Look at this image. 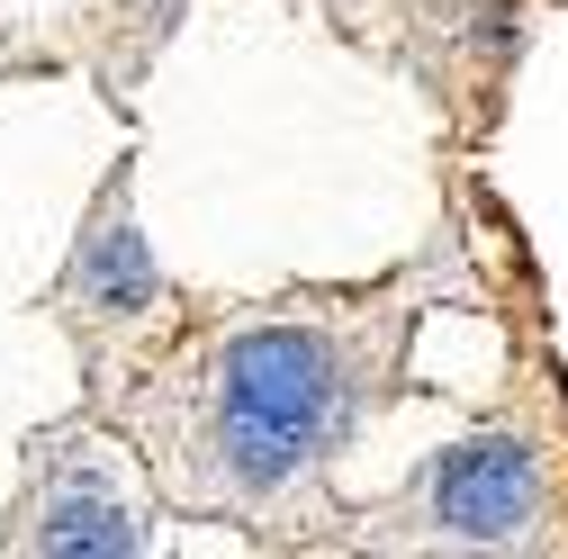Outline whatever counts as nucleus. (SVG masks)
<instances>
[{
  "label": "nucleus",
  "mask_w": 568,
  "mask_h": 559,
  "mask_svg": "<svg viewBox=\"0 0 568 559\" xmlns=\"http://www.w3.org/2000/svg\"><path fill=\"white\" fill-rule=\"evenodd\" d=\"M45 316L82 353V388L91 397H109L126 370H145L154 343L181 325L163 271H154V244L135 235V163H109V181L91 190L73 244H63V271L45 289Z\"/></svg>",
  "instance_id": "nucleus-4"
},
{
  "label": "nucleus",
  "mask_w": 568,
  "mask_h": 559,
  "mask_svg": "<svg viewBox=\"0 0 568 559\" xmlns=\"http://www.w3.org/2000/svg\"><path fill=\"white\" fill-rule=\"evenodd\" d=\"M163 541V487L100 406L28 434L19 487L0 506V559H135Z\"/></svg>",
  "instance_id": "nucleus-3"
},
{
  "label": "nucleus",
  "mask_w": 568,
  "mask_h": 559,
  "mask_svg": "<svg viewBox=\"0 0 568 559\" xmlns=\"http://www.w3.org/2000/svg\"><path fill=\"white\" fill-rule=\"evenodd\" d=\"M443 289H460L452 244L371 289L181 307L154 362L91 406L145 451L172 515L253 541H334V460L406 388V343Z\"/></svg>",
  "instance_id": "nucleus-1"
},
{
  "label": "nucleus",
  "mask_w": 568,
  "mask_h": 559,
  "mask_svg": "<svg viewBox=\"0 0 568 559\" xmlns=\"http://www.w3.org/2000/svg\"><path fill=\"white\" fill-rule=\"evenodd\" d=\"M559 443L550 425L496 415L487 434L452 443L415 469V487H397L371 515H334V541H371V550H532L559 532L568 497H559Z\"/></svg>",
  "instance_id": "nucleus-2"
}]
</instances>
